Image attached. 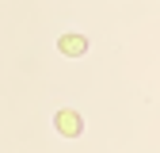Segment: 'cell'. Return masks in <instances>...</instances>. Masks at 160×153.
Instances as JSON below:
<instances>
[{"instance_id": "obj_2", "label": "cell", "mask_w": 160, "mask_h": 153, "mask_svg": "<svg viewBox=\"0 0 160 153\" xmlns=\"http://www.w3.org/2000/svg\"><path fill=\"white\" fill-rule=\"evenodd\" d=\"M57 50H61L65 57H80L88 50V38L84 34H61V42H57Z\"/></svg>"}, {"instance_id": "obj_1", "label": "cell", "mask_w": 160, "mask_h": 153, "mask_svg": "<svg viewBox=\"0 0 160 153\" xmlns=\"http://www.w3.org/2000/svg\"><path fill=\"white\" fill-rule=\"evenodd\" d=\"M53 126H57V134H65V138H80V134H84V119H80L76 111H57Z\"/></svg>"}]
</instances>
